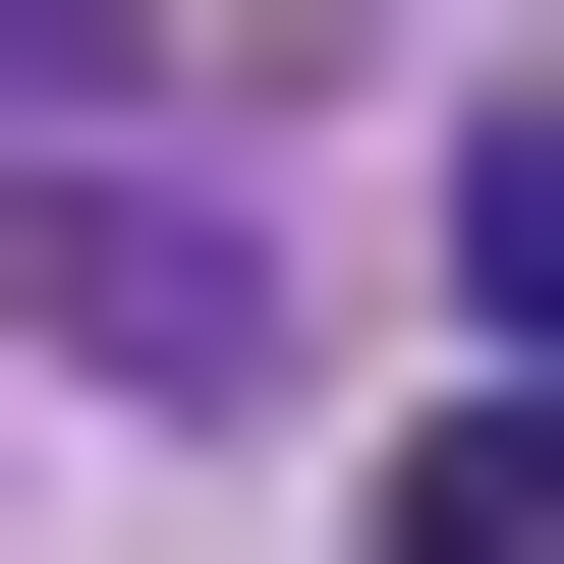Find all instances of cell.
Instances as JSON below:
<instances>
[{
	"label": "cell",
	"mask_w": 564,
	"mask_h": 564,
	"mask_svg": "<svg viewBox=\"0 0 564 564\" xmlns=\"http://www.w3.org/2000/svg\"><path fill=\"white\" fill-rule=\"evenodd\" d=\"M0 339H57V395H226V452H282V226L113 113V170H0Z\"/></svg>",
	"instance_id": "cell-1"
},
{
	"label": "cell",
	"mask_w": 564,
	"mask_h": 564,
	"mask_svg": "<svg viewBox=\"0 0 564 564\" xmlns=\"http://www.w3.org/2000/svg\"><path fill=\"white\" fill-rule=\"evenodd\" d=\"M395 564H564V339H452V395H395Z\"/></svg>",
	"instance_id": "cell-2"
},
{
	"label": "cell",
	"mask_w": 564,
	"mask_h": 564,
	"mask_svg": "<svg viewBox=\"0 0 564 564\" xmlns=\"http://www.w3.org/2000/svg\"><path fill=\"white\" fill-rule=\"evenodd\" d=\"M452 339H564V57H508V113H452Z\"/></svg>",
	"instance_id": "cell-3"
},
{
	"label": "cell",
	"mask_w": 564,
	"mask_h": 564,
	"mask_svg": "<svg viewBox=\"0 0 564 564\" xmlns=\"http://www.w3.org/2000/svg\"><path fill=\"white\" fill-rule=\"evenodd\" d=\"M113 113H170V57H113V0H0V170H113Z\"/></svg>",
	"instance_id": "cell-4"
}]
</instances>
